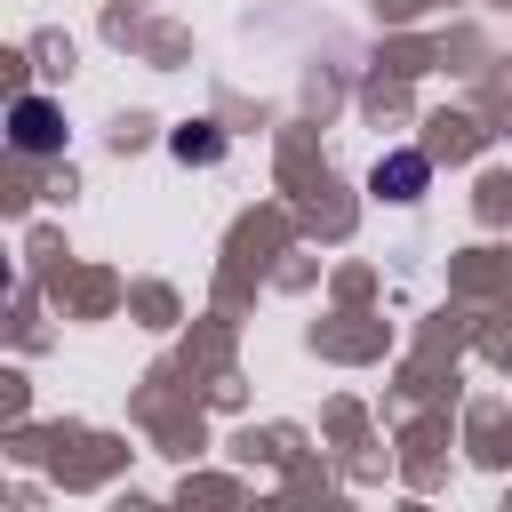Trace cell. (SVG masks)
<instances>
[{
  "label": "cell",
  "instance_id": "cell-1",
  "mask_svg": "<svg viewBox=\"0 0 512 512\" xmlns=\"http://www.w3.org/2000/svg\"><path fill=\"white\" fill-rule=\"evenodd\" d=\"M64 144V112L48 96H24L16 104V152H56Z\"/></svg>",
  "mask_w": 512,
  "mask_h": 512
},
{
  "label": "cell",
  "instance_id": "cell-2",
  "mask_svg": "<svg viewBox=\"0 0 512 512\" xmlns=\"http://www.w3.org/2000/svg\"><path fill=\"white\" fill-rule=\"evenodd\" d=\"M416 184H424V160H416V152H400V160L376 168V192H392V200H408Z\"/></svg>",
  "mask_w": 512,
  "mask_h": 512
}]
</instances>
